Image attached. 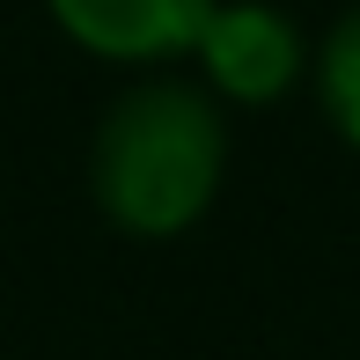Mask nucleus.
I'll use <instances>...</instances> for the list:
<instances>
[{
    "instance_id": "obj_3",
    "label": "nucleus",
    "mask_w": 360,
    "mask_h": 360,
    "mask_svg": "<svg viewBox=\"0 0 360 360\" xmlns=\"http://www.w3.org/2000/svg\"><path fill=\"white\" fill-rule=\"evenodd\" d=\"M44 8H52V22L67 30L81 52L147 67V59L191 52L221 0H44Z\"/></svg>"
},
{
    "instance_id": "obj_4",
    "label": "nucleus",
    "mask_w": 360,
    "mask_h": 360,
    "mask_svg": "<svg viewBox=\"0 0 360 360\" xmlns=\"http://www.w3.org/2000/svg\"><path fill=\"white\" fill-rule=\"evenodd\" d=\"M316 96H323L331 133L346 147H360V8L338 15L331 37H323V52H316Z\"/></svg>"
},
{
    "instance_id": "obj_2",
    "label": "nucleus",
    "mask_w": 360,
    "mask_h": 360,
    "mask_svg": "<svg viewBox=\"0 0 360 360\" xmlns=\"http://www.w3.org/2000/svg\"><path fill=\"white\" fill-rule=\"evenodd\" d=\"M191 52L206 67V89L228 96V103H280L309 67L294 15H280L272 0H221Z\"/></svg>"
},
{
    "instance_id": "obj_1",
    "label": "nucleus",
    "mask_w": 360,
    "mask_h": 360,
    "mask_svg": "<svg viewBox=\"0 0 360 360\" xmlns=\"http://www.w3.org/2000/svg\"><path fill=\"white\" fill-rule=\"evenodd\" d=\"M228 176V125L191 81H140L103 110L89 147V191L110 228L169 243L206 221Z\"/></svg>"
}]
</instances>
